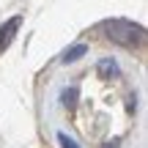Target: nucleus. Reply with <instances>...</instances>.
<instances>
[{"mask_svg": "<svg viewBox=\"0 0 148 148\" xmlns=\"http://www.w3.org/2000/svg\"><path fill=\"white\" fill-rule=\"evenodd\" d=\"M16 27H19V19L14 16V19H11L8 25H5L3 30H0V49H5V47H8V41H11V36L16 33Z\"/></svg>", "mask_w": 148, "mask_h": 148, "instance_id": "1", "label": "nucleus"}]
</instances>
